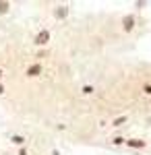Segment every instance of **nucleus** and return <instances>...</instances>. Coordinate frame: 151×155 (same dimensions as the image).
<instances>
[{
	"mask_svg": "<svg viewBox=\"0 0 151 155\" xmlns=\"http://www.w3.org/2000/svg\"><path fill=\"white\" fill-rule=\"evenodd\" d=\"M48 39H50V33H48V31H42L39 35L35 37V41H37L39 46H44V44H48Z\"/></svg>",
	"mask_w": 151,
	"mask_h": 155,
	"instance_id": "1",
	"label": "nucleus"
},
{
	"mask_svg": "<svg viewBox=\"0 0 151 155\" xmlns=\"http://www.w3.org/2000/svg\"><path fill=\"white\" fill-rule=\"evenodd\" d=\"M133 27H135V19H133L130 15H128V17H124V29H126V31H130Z\"/></svg>",
	"mask_w": 151,
	"mask_h": 155,
	"instance_id": "2",
	"label": "nucleus"
},
{
	"mask_svg": "<svg viewBox=\"0 0 151 155\" xmlns=\"http://www.w3.org/2000/svg\"><path fill=\"white\" fill-rule=\"evenodd\" d=\"M39 71H42V68H39V64H35V66H29L27 74H29V77H35V74H39Z\"/></svg>",
	"mask_w": 151,
	"mask_h": 155,
	"instance_id": "3",
	"label": "nucleus"
},
{
	"mask_svg": "<svg viewBox=\"0 0 151 155\" xmlns=\"http://www.w3.org/2000/svg\"><path fill=\"white\" fill-rule=\"evenodd\" d=\"M128 145H130V147H145L143 141H128Z\"/></svg>",
	"mask_w": 151,
	"mask_h": 155,
	"instance_id": "4",
	"label": "nucleus"
},
{
	"mask_svg": "<svg viewBox=\"0 0 151 155\" xmlns=\"http://www.w3.org/2000/svg\"><path fill=\"white\" fill-rule=\"evenodd\" d=\"M8 11V2H0V12H6Z\"/></svg>",
	"mask_w": 151,
	"mask_h": 155,
	"instance_id": "5",
	"label": "nucleus"
},
{
	"mask_svg": "<svg viewBox=\"0 0 151 155\" xmlns=\"http://www.w3.org/2000/svg\"><path fill=\"white\" fill-rule=\"evenodd\" d=\"M64 15H66V11H64V8H62V6H60L58 11H56V17H64Z\"/></svg>",
	"mask_w": 151,
	"mask_h": 155,
	"instance_id": "6",
	"label": "nucleus"
},
{
	"mask_svg": "<svg viewBox=\"0 0 151 155\" xmlns=\"http://www.w3.org/2000/svg\"><path fill=\"white\" fill-rule=\"evenodd\" d=\"M12 141H15L17 145H21V143H23V139H21V137H12Z\"/></svg>",
	"mask_w": 151,
	"mask_h": 155,
	"instance_id": "7",
	"label": "nucleus"
},
{
	"mask_svg": "<svg viewBox=\"0 0 151 155\" xmlns=\"http://www.w3.org/2000/svg\"><path fill=\"white\" fill-rule=\"evenodd\" d=\"M21 155H27V151H21Z\"/></svg>",
	"mask_w": 151,
	"mask_h": 155,
	"instance_id": "8",
	"label": "nucleus"
},
{
	"mask_svg": "<svg viewBox=\"0 0 151 155\" xmlns=\"http://www.w3.org/2000/svg\"><path fill=\"white\" fill-rule=\"evenodd\" d=\"M2 91H4V89H2V85H0V93H2Z\"/></svg>",
	"mask_w": 151,
	"mask_h": 155,
	"instance_id": "9",
	"label": "nucleus"
},
{
	"mask_svg": "<svg viewBox=\"0 0 151 155\" xmlns=\"http://www.w3.org/2000/svg\"><path fill=\"white\" fill-rule=\"evenodd\" d=\"M0 74H2V72H0Z\"/></svg>",
	"mask_w": 151,
	"mask_h": 155,
	"instance_id": "10",
	"label": "nucleus"
}]
</instances>
